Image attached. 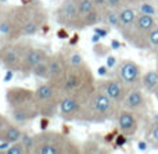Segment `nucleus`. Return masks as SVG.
Wrapping results in <instances>:
<instances>
[{
	"label": "nucleus",
	"mask_w": 158,
	"mask_h": 154,
	"mask_svg": "<svg viewBox=\"0 0 158 154\" xmlns=\"http://www.w3.org/2000/svg\"><path fill=\"white\" fill-rule=\"evenodd\" d=\"M6 102L11 119L18 125H27L39 117L35 90L21 86H13L6 90Z\"/></svg>",
	"instance_id": "nucleus-1"
},
{
	"label": "nucleus",
	"mask_w": 158,
	"mask_h": 154,
	"mask_svg": "<svg viewBox=\"0 0 158 154\" xmlns=\"http://www.w3.org/2000/svg\"><path fill=\"white\" fill-rule=\"evenodd\" d=\"M58 86L63 96L64 94L74 96L85 103L90 94L96 90V79L89 65L83 63L75 67L68 65Z\"/></svg>",
	"instance_id": "nucleus-2"
},
{
	"label": "nucleus",
	"mask_w": 158,
	"mask_h": 154,
	"mask_svg": "<svg viewBox=\"0 0 158 154\" xmlns=\"http://www.w3.org/2000/svg\"><path fill=\"white\" fill-rule=\"evenodd\" d=\"M119 106L114 103L108 96L96 89L89 99L83 103L79 121L92 122V124H103V122L115 119Z\"/></svg>",
	"instance_id": "nucleus-3"
},
{
	"label": "nucleus",
	"mask_w": 158,
	"mask_h": 154,
	"mask_svg": "<svg viewBox=\"0 0 158 154\" xmlns=\"http://www.w3.org/2000/svg\"><path fill=\"white\" fill-rule=\"evenodd\" d=\"M11 8L19 25L21 36H33L47 25V13L40 2H28Z\"/></svg>",
	"instance_id": "nucleus-4"
},
{
	"label": "nucleus",
	"mask_w": 158,
	"mask_h": 154,
	"mask_svg": "<svg viewBox=\"0 0 158 154\" xmlns=\"http://www.w3.org/2000/svg\"><path fill=\"white\" fill-rule=\"evenodd\" d=\"M82 149L65 133L57 131H42L36 133L33 154H78Z\"/></svg>",
	"instance_id": "nucleus-5"
},
{
	"label": "nucleus",
	"mask_w": 158,
	"mask_h": 154,
	"mask_svg": "<svg viewBox=\"0 0 158 154\" xmlns=\"http://www.w3.org/2000/svg\"><path fill=\"white\" fill-rule=\"evenodd\" d=\"M63 97L60 86L52 81H44L39 83L35 89V99L38 103L39 115L40 117H54L58 114V104Z\"/></svg>",
	"instance_id": "nucleus-6"
},
{
	"label": "nucleus",
	"mask_w": 158,
	"mask_h": 154,
	"mask_svg": "<svg viewBox=\"0 0 158 154\" xmlns=\"http://www.w3.org/2000/svg\"><path fill=\"white\" fill-rule=\"evenodd\" d=\"M157 25V19L154 15H148V14L137 13V17L135 19L133 25L122 33V38L132 44L133 47L140 50H147V36L150 31Z\"/></svg>",
	"instance_id": "nucleus-7"
},
{
	"label": "nucleus",
	"mask_w": 158,
	"mask_h": 154,
	"mask_svg": "<svg viewBox=\"0 0 158 154\" xmlns=\"http://www.w3.org/2000/svg\"><path fill=\"white\" fill-rule=\"evenodd\" d=\"M115 78L121 81L128 89L142 88V68L133 60H122L115 65Z\"/></svg>",
	"instance_id": "nucleus-8"
},
{
	"label": "nucleus",
	"mask_w": 158,
	"mask_h": 154,
	"mask_svg": "<svg viewBox=\"0 0 158 154\" xmlns=\"http://www.w3.org/2000/svg\"><path fill=\"white\" fill-rule=\"evenodd\" d=\"M56 21L58 25L67 29L79 31V11L77 6V0H63L54 13Z\"/></svg>",
	"instance_id": "nucleus-9"
},
{
	"label": "nucleus",
	"mask_w": 158,
	"mask_h": 154,
	"mask_svg": "<svg viewBox=\"0 0 158 154\" xmlns=\"http://www.w3.org/2000/svg\"><path fill=\"white\" fill-rule=\"evenodd\" d=\"M28 42H17L4 47H0V56H2V64L4 65L6 69H13V71H19V65H21L22 54H24L25 49L28 46Z\"/></svg>",
	"instance_id": "nucleus-10"
},
{
	"label": "nucleus",
	"mask_w": 158,
	"mask_h": 154,
	"mask_svg": "<svg viewBox=\"0 0 158 154\" xmlns=\"http://www.w3.org/2000/svg\"><path fill=\"white\" fill-rule=\"evenodd\" d=\"M96 89L103 92L106 96H108L114 103H117L121 107L123 99H125L126 93H128V88L121 82L118 78H103V79L96 81Z\"/></svg>",
	"instance_id": "nucleus-11"
},
{
	"label": "nucleus",
	"mask_w": 158,
	"mask_h": 154,
	"mask_svg": "<svg viewBox=\"0 0 158 154\" xmlns=\"http://www.w3.org/2000/svg\"><path fill=\"white\" fill-rule=\"evenodd\" d=\"M121 107L133 111V113L139 114V115L144 114L148 108V102H147L146 92L143 90L142 88L128 89V93H126V96H125V99H123Z\"/></svg>",
	"instance_id": "nucleus-12"
},
{
	"label": "nucleus",
	"mask_w": 158,
	"mask_h": 154,
	"mask_svg": "<svg viewBox=\"0 0 158 154\" xmlns=\"http://www.w3.org/2000/svg\"><path fill=\"white\" fill-rule=\"evenodd\" d=\"M47 58H49V53H47L44 49L33 47L32 44H28L25 52H24V54H22L19 72H22L24 75L32 74V69L35 68L39 63L47 60Z\"/></svg>",
	"instance_id": "nucleus-13"
},
{
	"label": "nucleus",
	"mask_w": 158,
	"mask_h": 154,
	"mask_svg": "<svg viewBox=\"0 0 158 154\" xmlns=\"http://www.w3.org/2000/svg\"><path fill=\"white\" fill-rule=\"evenodd\" d=\"M82 107H83V102L82 100H79L74 96L64 94L60 100V104H58V114L67 122L79 121Z\"/></svg>",
	"instance_id": "nucleus-14"
},
{
	"label": "nucleus",
	"mask_w": 158,
	"mask_h": 154,
	"mask_svg": "<svg viewBox=\"0 0 158 154\" xmlns=\"http://www.w3.org/2000/svg\"><path fill=\"white\" fill-rule=\"evenodd\" d=\"M117 128L126 136H135L139 131V114L121 107L115 117Z\"/></svg>",
	"instance_id": "nucleus-15"
},
{
	"label": "nucleus",
	"mask_w": 158,
	"mask_h": 154,
	"mask_svg": "<svg viewBox=\"0 0 158 154\" xmlns=\"http://www.w3.org/2000/svg\"><path fill=\"white\" fill-rule=\"evenodd\" d=\"M47 67H49V79L47 81H52V82L58 85L60 81L63 79L67 68H68L65 53L58 52L56 54L49 56V58H47Z\"/></svg>",
	"instance_id": "nucleus-16"
},
{
	"label": "nucleus",
	"mask_w": 158,
	"mask_h": 154,
	"mask_svg": "<svg viewBox=\"0 0 158 154\" xmlns=\"http://www.w3.org/2000/svg\"><path fill=\"white\" fill-rule=\"evenodd\" d=\"M22 129L19 128L18 124L8 121L4 127L0 129V142H7V143H15L21 140Z\"/></svg>",
	"instance_id": "nucleus-17"
},
{
	"label": "nucleus",
	"mask_w": 158,
	"mask_h": 154,
	"mask_svg": "<svg viewBox=\"0 0 158 154\" xmlns=\"http://www.w3.org/2000/svg\"><path fill=\"white\" fill-rule=\"evenodd\" d=\"M118 13H119V29H118V32L122 35L133 25L137 17V10L132 6H125L121 10H118Z\"/></svg>",
	"instance_id": "nucleus-18"
},
{
	"label": "nucleus",
	"mask_w": 158,
	"mask_h": 154,
	"mask_svg": "<svg viewBox=\"0 0 158 154\" xmlns=\"http://www.w3.org/2000/svg\"><path fill=\"white\" fill-rule=\"evenodd\" d=\"M103 22V10L96 7L93 11H90L89 14H86L85 17H82L79 21V29H85L89 27H96V25Z\"/></svg>",
	"instance_id": "nucleus-19"
},
{
	"label": "nucleus",
	"mask_w": 158,
	"mask_h": 154,
	"mask_svg": "<svg viewBox=\"0 0 158 154\" xmlns=\"http://www.w3.org/2000/svg\"><path fill=\"white\" fill-rule=\"evenodd\" d=\"M158 86V69H151L143 74L142 77V89L146 93H153Z\"/></svg>",
	"instance_id": "nucleus-20"
},
{
	"label": "nucleus",
	"mask_w": 158,
	"mask_h": 154,
	"mask_svg": "<svg viewBox=\"0 0 158 154\" xmlns=\"http://www.w3.org/2000/svg\"><path fill=\"white\" fill-rule=\"evenodd\" d=\"M103 25L108 27L110 29H119V13L118 10H114V8H108L106 7L103 10Z\"/></svg>",
	"instance_id": "nucleus-21"
},
{
	"label": "nucleus",
	"mask_w": 158,
	"mask_h": 154,
	"mask_svg": "<svg viewBox=\"0 0 158 154\" xmlns=\"http://www.w3.org/2000/svg\"><path fill=\"white\" fill-rule=\"evenodd\" d=\"M21 142L24 144V147L27 149L28 154H33L36 146V133H31L28 131H22V136H21Z\"/></svg>",
	"instance_id": "nucleus-22"
},
{
	"label": "nucleus",
	"mask_w": 158,
	"mask_h": 154,
	"mask_svg": "<svg viewBox=\"0 0 158 154\" xmlns=\"http://www.w3.org/2000/svg\"><path fill=\"white\" fill-rule=\"evenodd\" d=\"M32 74L35 75L36 78L42 79V81H47V79H49V67H47V60L39 63L38 65L32 69Z\"/></svg>",
	"instance_id": "nucleus-23"
},
{
	"label": "nucleus",
	"mask_w": 158,
	"mask_h": 154,
	"mask_svg": "<svg viewBox=\"0 0 158 154\" xmlns=\"http://www.w3.org/2000/svg\"><path fill=\"white\" fill-rule=\"evenodd\" d=\"M77 6H78V11H79V17L81 18L96 8L93 0H77Z\"/></svg>",
	"instance_id": "nucleus-24"
},
{
	"label": "nucleus",
	"mask_w": 158,
	"mask_h": 154,
	"mask_svg": "<svg viewBox=\"0 0 158 154\" xmlns=\"http://www.w3.org/2000/svg\"><path fill=\"white\" fill-rule=\"evenodd\" d=\"M147 46H148L147 50H150V52H153V53L157 52V49H158V24L150 31V33H148Z\"/></svg>",
	"instance_id": "nucleus-25"
},
{
	"label": "nucleus",
	"mask_w": 158,
	"mask_h": 154,
	"mask_svg": "<svg viewBox=\"0 0 158 154\" xmlns=\"http://www.w3.org/2000/svg\"><path fill=\"white\" fill-rule=\"evenodd\" d=\"M65 58H67V64L71 67L75 65H81V64L85 63L83 57H82L81 53L78 52H71V53H65Z\"/></svg>",
	"instance_id": "nucleus-26"
},
{
	"label": "nucleus",
	"mask_w": 158,
	"mask_h": 154,
	"mask_svg": "<svg viewBox=\"0 0 158 154\" xmlns=\"http://www.w3.org/2000/svg\"><path fill=\"white\" fill-rule=\"evenodd\" d=\"M148 144H153L154 147H158V121L151 124V128L147 133Z\"/></svg>",
	"instance_id": "nucleus-27"
},
{
	"label": "nucleus",
	"mask_w": 158,
	"mask_h": 154,
	"mask_svg": "<svg viewBox=\"0 0 158 154\" xmlns=\"http://www.w3.org/2000/svg\"><path fill=\"white\" fill-rule=\"evenodd\" d=\"M4 154H28V152L21 142H15L10 144V147L6 150Z\"/></svg>",
	"instance_id": "nucleus-28"
},
{
	"label": "nucleus",
	"mask_w": 158,
	"mask_h": 154,
	"mask_svg": "<svg viewBox=\"0 0 158 154\" xmlns=\"http://www.w3.org/2000/svg\"><path fill=\"white\" fill-rule=\"evenodd\" d=\"M137 13H143V14H148V15H156V8L151 3L147 2H142L137 4Z\"/></svg>",
	"instance_id": "nucleus-29"
},
{
	"label": "nucleus",
	"mask_w": 158,
	"mask_h": 154,
	"mask_svg": "<svg viewBox=\"0 0 158 154\" xmlns=\"http://www.w3.org/2000/svg\"><path fill=\"white\" fill-rule=\"evenodd\" d=\"M106 2H107V7L114 8V10H121L125 6H129L126 0H106Z\"/></svg>",
	"instance_id": "nucleus-30"
},
{
	"label": "nucleus",
	"mask_w": 158,
	"mask_h": 154,
	"mask_svg": "<svg viewBox=\"0 0 158 154\" xmlns=\"http://www.w3.org/2000/svg\"><path fill=\"white\" fill-rule=\"evenodd\" d=\"M128 136L125 135V133H122V132H119L117 136H115V140H114V146L115 147H122L123 144L128 142Z\"/></svg>",
	"instance_id": "nucleus-31"
},
{
	"label": "nucleus",
	"mask_w": 158,
	"mask_h": 154,
	"mask_svg": "<svg viewBox=\"0 0 158 154\" xmlns=\"http://www.w3.org/2000/svg\"><path fill=\"white\" fill-rule=\"evenodd\" d=\"M93 52H94L96 56H106L107 52H108V49H107V46H104V44H101L100 42H98V43H94Z\"/></svg>",
	"instance_id": "nucleus-32"
},
{
	"label": "nucleus",
	"mask_w": 158,
	"mask_h": 154,
	"mask_svg": "<svg viewBox=\"0 0 158 154\" xmlns=\"http://www.w3.org/2000/svg\"><path fill=\"white\" fill-rule=\"evenodd\" d=\"M93 32L97 33L100 38H106V36L108 35V27L104 28V27H97V25H96V27H93Z\"/></svg>",
	"instance_id": "nucleus-33"
},
{
	"label": "nucleus",
	"mask_w": 158,
	"mask_h": 154,
	"mask_svg": "<svg viewBox=\"0 0 158 154\" xmlns=\"http://www.w3.org/2000/svg\"><path fill=\"white\" fill-rule=\"evenodd\" d=\"M57 36L60 39H69V35H68V29L64 27H61L60 29L57 31Z\"/></svg>",
	"instance_id": "nucleus-34"
},
{
	"label": "nucleus",
	"mask_w": 158,
	"mask_h": 154,
	"mask_svg": "<svg viewBox=\"0 0 158 154\" xmlns=\"http://www.w3.org/2000/svg\"><path fill=\"white\" fill-rule=\"evenodd\" d=\"M49 122H50L49 117H42V119H40V131H46L47 128H49Z\"/></svg>",
	"instance_id": "nucleus-35"
},
{
	"label": "nucleus",
	"mask_w": 158,
	"mask_h": 154,
	"mask_svg": "<svg viewBox=\"0 0 158 154\" xmlns=\"http://www.w3.org/2000/svg\"><path fill=\"white\" fill-rule=\"evenodd\" d=\"M117 65V60H115L114 56H107V67L108 68H114Z\"/></svg>",
	"instance_id": "nucleus-36"
},
{
	"label": "nucleus",
	"mask_w": 158,
	"mask_h": 154,
	"mask_svg": "<svg viewBox=\"0 0 158 154\" xmlns=\"http://www.w3.org/2000/svg\"><path fill=\"white\" fill-rule=\"evenodd\" d=\"M14 72L15 71H13V69H7L6 74H4V78H3V82H10V81L13 79V77H14Z\"/></svg>",
	"instance_id": "nucleus-37"
},
{
	"label": "nucleus",
	"mask_w": 158,
	"mask_h": 154,
	"mask_svg": "<svg viewBox=\"0 0 158 154\" xmlns=\"http://www.w3.org/2000/svg\"><path fill=\"white\" fill-rule=\"evenodd\" d=\"M108 67L107 65H101V67H98V69H97V74L100 75V77H106L107 74H108Z\"/></svg>",
	"instance_id": "nucleus-38"
},
{
	"label": "nucleus",
	"mask_w": 158,
	"mask_h": 154,
	"mask_svg": "<svg viewBox=\"0 0 158 154\" xmlns=\"http://www.w3.org/2000/svg\"><path fill=\"white\" fill-rule=\"evenodd\" d=\"M93 3H94L96 7L101 8V10H104V8L107 7V2H106V0H93Z\"/></svg>",
	"instance_id": "nucleus-39"
},
{
	"label": "nucleus",
	"mask_w": 158,
	"mask_h": 154,
	"mask_svg": "<svg viewBox=\"0 0 158 154\" xmlns=\"http://www.w3.org/2000/svg\"><path fill=\"white\" fill-rule=\"evenodd\" d=\"M137 147H139V150L144 152V150L148 147V142H146V140H140V142H137Z\"/></svg>",
	"instance_id": "nucleus-40"
},
{
	"label": "nucleus",
	"mask_w": 158,
	"mask_h": 154,
	"mask_svg": "<svg viewBox=\"0 0 158 154\" xmlns=\"http://www.w3.org/2000/svg\"><path fill=\"white\" fill-rule=\"evenodd\" d=\"M8 147H10V143H7V142H0V154H4Z\"/></svg>",
	"instance_id": "nucleus-41"
},
{
	"label": "nucleus",
	"mask_w": 158,
	"mask_h": 154,
	"mask_svg": "<svg viewBox=\"0 0 158 154\" xmlns=\"http://www.w3.org/2000/svg\"><path fill=\"white\" fill-rule=\"evenodd\" d=\"M78 42H79V35L75 33V35H72V38L69 39V46H75Z\"/></svg>",
	"instance_id": "nucleus-42"
},
{
	"label": "nucleus",
	"mask_w": 158,
	"mask_h": 154,
	"mask_svg": "<svg viewBox=\"0 0 158 154\" xmlns=\"http://www.w3.org/2000/svg\"><path fill=\"white\" fill-rule=\"evenodd\" d=\"M8 121H10V119H8L7 117H6V115H3V114H0V129H2V128L4 127V125L7 124Z\"/></svg>",
	"instance_id": "nucleus-43"
},
{
	"label": "nucleus",
	"mask_w": 158,
	"mask_h": 154,
	"mask_svg": "<svg viewBox=\"0 0 158 154\" xmlns=\"http://www.w3.org/2000/svg\"><path fill=\"white\" fill-rule=\"evenodd\" d=\"M121 47V43L118 40H115V39H112L111 40V49H119Z\"/></svg>",
	"instance_id": "nucleus-44"
},
{
	"label": "nucleus",
	"mask_w": 158,
	"mask_h": 154,
	"mask_svg": "<svg viewBox=\"0 0 158 154\" xmlns=\"http://www.w3.org/2000/svg\"><path fill=\"white\" fill-rule=\"evenodd\" d=\"M126 2H128V4H129V6H137L139 3L144 2V0H126Z\"/></svg>",
	"instance_id": "nucleus-45"
},
{
	"label": "nucleus",
	"mask_w": 158,
	"mask_h": 154,
	"mask_svg": "<svg viewBox=\"0 0 158 154\" xmlns=\"http://www.w3.org/2000/svg\"><path fill=\"white\" fill-rule=\"evenodd\" d=\"M100 36H98L97 35V33H94V35H93V38H92V42H93V43H98V42H100Z\"/></svg>",
	"instance_id": "nucleus-46"
},
{
	"label": "nucleus",
	"mask_w": 158,
	"mask_h": 154,
	"mask_svg": "<svg viewBox=\"0 0 158 154\" xmlns=\"http://www.w3.org/2000/svg\"><path fill=\"white\" fill-rule=\"evenodd\" d=\"M154 96H156V99L158 100V86H157V89L154 90Z\"/></svg>",
	"instance_id": "nucleus-47"
},
{
	"label": "nucleus",
	"mask_w": 158,
	"mask_h": 154,
	"mask_svg": "<svg viewBox=\"0 0 158 154\" xmlns=\"http://www.w3.org/2000/svg\"><path fill=\"white\" fill-rule=\"evenodd\" d=\"M8 0H0V4H4V3H7Z\"/></svg>",
	"instance_id": "nucleus-48"
},
{
	"label": "nucleus",
	"mask_w": 158,
	"mask_h": 154,
	"mask_svg": "<svg viewBox=\"0 0 158 154\" xmlns=\"http://www.w3.org/2000/svg\"><path fill=\"white\" fill-rule=\"evenodd\" d=\"M154 54H156V56H157V60H158V49H157V52H156V53H154Z\"/></svg>",
	"instance_id": "nucleus-49"
},
{
	"label": "nucleus",
	"mask_w": 158,
	"mask_h": 154,
	"mask_svg": "<svg viewBox=\"0 0 158 154\" xmlns=\"http://www.w3.org/2000/svg\"><path fill=\"white\" fill-rule=\"evenodd\" d=\"M29 2H33V3H36V2H40V0H29Z\"/></svg>",
	"instance_id": "nucleus-50"
},
{
	"label": "nucleus",
	"mask_w": 158,
	"mask_h": 154,
	"mask_svg": "<svg viewBox=\"0 0 158 154\" xmlns=\"http://www.w3.org/2000/svg\"><path fill=\"white\" fill-rule=\"evenodd\" d=\"M0 64H2V56H0Z\"/></svg>",
	"instance_id": "nucleus-51"
},
{
	"label": "nucleus",
	"mask_w": 158,
	"mask_h": 154,
	"mask_svg": "<svg viewBox=\"0 0 158 154\" xmlns=\"http://www.w3.org/2000/svg\"><path fill=\"white\" fill-rule=\"evenodd\" d=\"M0 14H2V6H0Z\"/></svg>",
	"instance_id": "nucleus-52"
}]
</instances>
